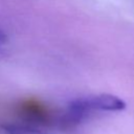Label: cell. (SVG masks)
Masks as SVG:
<instances>
[{
    "mask_svg": "<svg viewBox=\"0 0 134 134\" xmlns=\"http://www.w3.org/2000/svg\"><path fill=\"white\" fill-rule=\"evenodd\" d=\"M126 108V103L112 94L88 95L71 100L60 122L72 126L81 122L88 114L95 111H120Z\"/></svg>",
    "mask_w": 134,
    "mask_h": 134,
    "instance_id": "1",
    "label": "cell"
},
{
    "mask_svg": "<svg viewBox=\"0 0 134 134\" xmlns=\"http://www.w3.org/2000/svg\"><path fill=\"white\" fill-rule=\"evenodd\" d=\"M3 130L6 134H46L40 130L34 129L28 126L8 124L3 126Z\"/></svg>",
    "mask_w": 134,
    "mask_h": 134,
    "instance_id": "2",
    "label": "cell"
},
{
    "mask_svg": "<svg viewBox=\"0 0 134 134\" xmlns=\"http://www.w3.org/2000/svg\"><path fill=\"white\" fill-rule=\"evenodd\" d=\"M5 42H6V35L0 29V48L5 44Z\"/></svg>",
    "mask_w": 134,
    "mask_h": 134,
    "instance_id": "3",
    "label": "cell"
}]
</instances>
